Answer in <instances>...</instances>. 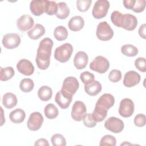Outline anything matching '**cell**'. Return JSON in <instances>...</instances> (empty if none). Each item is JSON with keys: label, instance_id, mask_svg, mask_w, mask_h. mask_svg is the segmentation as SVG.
Returning <instances> with one entry per match:
<instances>
[{"label": "cell", "instance_id": "obj_1", "mask_svg": "<svg viewBox=\"0 0 146 146\" xmlns=\"http://www.w3.org/2000/svg\"><path fill=\"white\" fill-rule=\"evenodd\" d=\"M52 46L53 41L49 38H44L40 42L35 59L36 65L39 69L44 70L49 67Z\"/></svg>", "mask_w": 146, "mask_h": 146}, {"label": "cell", "instance_id": "obj_2", "mask_svg": "<svg viewBox=\"0 0 146 146\" xmlns=\"http://www.w3.org/2000/svg\"><path fill=\"white\" fill-rule=\"evenodd\" d=\"M72 52V46L70 43H66L55 49L54 58L56 60L61 63H64L70 59Z\"/></svg>", "mask_w": 146, "mask_h": 146}, {"label": "cell", "instance_id": "obj_3", "mask_svg": "<svg viewBox=\"0 0 146 146\" xmlns=\"http://www.w3.org/2000/svg\"><path fill=\"white\" fill-rule=\"evenodd\" d=\"M110 4L107 0H98L94 3L92 14V16L98 19L105 17L108 13Z\"/></svg>", "mask_w": 146, "mask_h": 146}, {"label": "cell", "instance_id": "obj_4", "mask_svg": "<svg viewBox=\"0 0 146 146\" xmlns=\"http://www.w3.org/2000/svg\"><path fill=\"white\" fill-rule=\"evenodd\" d=\"M96 36L100 40L107 41L113 37V31L107 22L103 21L100 22L97 26Z\"/></svg>", "mask_w": 146, "mask_h": 146}, {"label": "cell", "instance_id": "obj_5", "mask_svg": "<svg viewBox=\"0 0 146 146\" xmlns=\"http://www.w3.org/2000/svg\"><path fill=\"white\" fill-rule=\"evenodd\" d=\"M110 62L103 56H98L90 63V68L100 74H104L108 70Z\"/></svg>", "mask_w": 146, "mask_h": 146}, {"label": "cell", "instance_id": "obj_6", "mask_svg": "<svg viewBox=\"0 0 146 146\" xmlns=\"http://www.w3.org/2000/svg\"><path fill=\"white\" fill-rule=\"evenodd\" d=\"M135 106L133 101L129 98L122 99L120 103L119 113L124 117H128L132 115L134 112Z\"/></svg>", "mask_w": 146, "mask_h": 146}, {"label": "cell", "instance_id": "obj_7", "mask_svg": "<svg viewBox=\"0 0 146 146\" xmlns=\"http://www.w3.org/2000/svg\"><path fill=\"white\" fill-rule=\"evenodd\" d=\"M43 121V117L40 112H34L30 114L27 122V128L33 131H38L40 128Z\"/></svg>", "mask_w": 146, "mask_h": 146}, {"label": "cell", "instance_id": "obj_8", "mask_svg": "<svg viewBox=\"0 0 146 146\" xmlns=\"http://www.w3.org/2000/svg\"><path fill=\"white\" fill-rule=\"evenodd\" d=\"M105 128L115 133H118L121 132L124 127L123 121L116 117H109L104 123Z\"/></svg>", "mask_w": 146, "mask_h": 146}, {"label": "cell", "instance_id": "obj_9", "mask_svg": "<svg viewBox=\"0 0 146 146\" xmlns=\"http://www.w3.org/2000/svg\"><path fill=\"white\" fill-rule=\"evenodd\" d=\"M72 95L61 89L55 97V100L58 105L62 109H67L72 100Z\"/></svg>", "mask_w": 146, "mask_h": 146}, {"label": "cell", "instance_id": "obj_10", "mask_svg": "<svg viewBox=\"0 0 146 146\" xmlns=\"http://www.w3.org/2000/svg\"><path fill=\"white\" fill-rule=\"evenodd\" d=\"M86 107L84 103L81 101H76L72 107L71 117L77 121L82 120L86 114Z\"/></svg>", "mask_w": 146, "mask_h": 146}, {"label": "cell", "instance_id": "obj_11", "mask_svg": "<svg viewBox=\"0 0 146 146\" xmlns=\"http://www.w3.org/2000/svg\"><path fill=\"white\" fill-rule=\"evenodd\" d=\"M21 38L16 33H8L5 34L2 39V44L7 49L15 48L21 43Z\"/></svg>", "mask_w": 146, "mask_h": 146}, {"label": "cell", "instance_id": "obj_12", "mask_svg": "<svg viewBox=\"0 0 146 146\" xmlns=\"http://www.w3.org/2000/svg\"><path fill=\"white\" fill-rule=\"evenodd\" d=\"M79 87L77 79L74 76L67 77L63 82L62 89L71 95H74Z\"/></svg>", "mask_w": 146, "mask_h": 146}, {"label": "cell", "instance_id": "obj_13", "mask_svg": "<svg viewBox=\"0 0 146 146\" xmlns=\"http://www.w3.org/2000/svg\"><path fill=\"white\" fill-rule=\"evenodd\" d=\"M18 71L26 76L31 75L34 72V67L32 63L26 59H21L17 64Z\"/></svg>", "mask_w": 146, "mask_h": 146}, {"label": "cell", "instance_id": "obj_14", "mask_svg": "<svg viewBox=\"0 0 146 146\" xmlns=\"http://www.w3.org/2000/svg\"><path fill=\"white\" fill-rule=\"evenodd\" d=\"M137 25V19L135 16L131 14L123 15L121 27L128 31H132L136 29Z\"/></svg>", "mask_w": 146, "mask_h": 146}, {"label": "cell", "instance_id": "obj_15", "mask_svg": "<svg viewBox=\"0 0 146 146\" xmlns=\"http://www.w3.org/2000/svg\"><path fill=\"white\" fill-rule=\"evenodd\" d=\"M140 79V75L137 72L131 70L125 74L123 84L127 87H132L139 83Z\"/></svg>", "mask_w": 146, "mask_h": 146}, {"label": "cell", "instance_id": "obj_16", "mask_svg": "<svg viewBox=\"0 0 146 146\" xmlns=\"http://www.w3.org/2000/svg\"><path fill=\"white\" fill-rule=\"evenodd\" d=\"M34 21L29 14H23L17 21V28L22 31H26L31 29L34 25Z\"/></svg>", "mask_w": 146, "mask_h": 146}, {"label": "cell", "instance_id": "obj_17", "mask_svg": "<svg viewBox=\"0 0 146 146\" xmlns=\"http://www.w3.org/2000/svg\"><path fill=\"white\" fill-rule=\"evenodd\" d=\"M46 0H34L31 1L30 9L32 14L35 16H39L45 12Z\"/></svg>", "mask_w": 146, "mask_h": 146}, {"label": "cell", "instance_id": "obj_18", "mask_svg": "<svg viewBox=\"0 0 146 146\" xmlns=\"http://www.w3.org/2000/svg\"><path fill=\"white\" fill-rule=\"evenodd\" d=\"M88 57L87 54L84 51L78 52L74 58V66L78 70L84 68L88 63Z\"/></svg>", "mask_w": 146, "mask_h": 146}, {"label": "cell", "instance_id": "obj_19", "mask_svg": "<svg viewBox=\"0 0 146 146\" xmlns=\"http://www.w3.org/2000/svg\"><path fill=\"white\" fill-rule=\"evenodd\" d=\"M115 103V98L113 96L110 94H103L98 100L96 105L108 110L111 108Z\"/></svg>", "mask_w": 146, "mask_h": 146}, {"label": "cell", "instance_id": "obj_20", "mask_svg": "<svg viewBox=\"0 0 146 146\" xmlns=\"http://www.w3.org/2000/svg\"><path fill=\"white\" fill-rule=\"evenodd\" d=\"M84 25V21L83 18L79 16L76 15L72 17L68 23V28L73 31H78L82 30Z\"/></svg>", "mask_w": 146, "mask_h": 146}, {"label": "cell", "instance_id": "obj_21", "mask_svg": "<svg viewBox=\"0 0 146 146\" xmlns=\"http://www.w3.org/2000/svg\"><path fill=\"white\" fill-rule=\"evenodd\" d=\"M102 87L100 83L97 80L84 85V90L90 96H96L102 91Z\"/></svg>", "mask_w": 146, "mask_h": 146}, {"label": "cell", "instance_id": "obj_22", "mask_svg": "<svg viewBox=\"0 0 146 146\" xmlns=\"http://www.w3.org/2000/svg\"><path fill=\"white\" fill-rule=\"evenodd\" d=\"M45 33L44 26L39 23H36L34 26L27 32L29 37L32 39L36 40L43 36Z\"/></svg>", "mask_w": 146, "mask_h": 146}, {"label": "cell", "instance_id": "obj_23", "mask_svg": "<svg viewBox=\"0 0 146 146\" xmlns=\"http://www.w3.org/2000/svg\"><path fill=\"white\" fill-rule=\"evenodd\" d=\"M17 96L11 92H7L3 96L2 104L6 108L11 109L17 105Z\"/></svg>", "mask_w": 146, "mask_h": 146}, {"label": "cell", "instance_id": "obj_24", "mask_svg": "<svg viewBox=\"0 0 146 146\" xmlns=\"http://www.w3.org/2000/svg\"><path fill=\"white\" fill-rule=\"evenodd\" d=\"M25 112L21 108H17L12 111L9 115L10 120L13 123L15 124H19L23 122L25 119Z\"/></svg>", "mask_w": 146, "mask_h": 146}, {"label": "cell", "instance_id": "obj_25", "mask_svg": "<svg viewBox=\"0 0 146 146\" xmlns=\"http://www.w3.org/2000/svg\"><path fill=\"white\" fill-rule=\"evenodd\" d=\"M52 95V89L47 86H43L40 87L38 91V96L39 98L43 102L49 100L51 98Z\"/></svg>", "mask_w": 146, "mask_h": 146}, {"label": "cell", "instance_id": "obj_26", "mask_svg": "<svg viewBox=\"0 0 146 146\" xmlns=\"http://www.w3.org/2000/svg\"><path fill=\"white\" fill-rule=\"evenodd\" d=\"M107 112L108 110L104 108L95 105L94 110L92 114L96 122H101L107 117Z\"/></svg>", "mask_w": 146, "mask_h": 146}, {"label": "cell", "instance_id": "obj_27", "mask_svg": "<svg viewBox=\"0 0 146 146\" xmlns=\"http://www.w3.org/2000/svg\"><path fill=\"white\" fill-rule=\"evenodd\" d=\"M58 4V12L56 14L57 18L60 19H66L70 14V9L66 3L64 2H59Z\"/></svg>", "mask_w": 146, "mask_h": 146}, {"label": "cell", "instance_id": "obj_28", "mask_svg": "<svg viewBox=\"0 0 146 146\" xmlns=\"http://www.w3.org/2000/svg\"><path fill=\"white\" fill-rule=\"evenodd\" d=\"M46 117L49 119L56 118L59 113L58 108L52 103H49L46 106L44 110Z\"/></svg>", "mask_w": 146, "mask_h": 146}, {"label": "cell", "instance_id": "obj_29", "mask_svg": "<svg viewBox=\"0 0 146 146\" xmlns=\"http://www.w3.org/2000/svg\"><path fill=\"white\" fill-rule=\"evenodd\" d=\"M121 53L127 56H135L138 54V49L135 46L132 44H127L121 46Z\"/></svg>", "mask_w": 146, "mask_h": 146}, {"label": "cell", "instance_id": "obj_30", "mask_svg": "<svg viewBox=\"0 0 146 146\" xmlns=\"http://www.w3.org/2000/svg\"><path fill=\"white\" fill-rule=\"evenodd\" d=\"M54 36L59 41L64 40L68 36V31L66 28L63 26H57L54 31Z\"/></svg>", "mask_w": 146, "mask_h": 146}, {"label": "cell", "instance_id": "obj_31", "mask_svg": "<svg viewBox=\"0 0 146 146\" xmlns=\"http://www.w3.org/2000/svg\"><path fill=\"white\" fill-rule=\"evenodd\" d=\"M15 72L12 67H6L5 68L1 67L0 70V80L3 82L7 81L14 75Z\"/></svg>", "mask_w": 146, "mask_h": 146}, {"label": "cell", "instance_id": "obj_32", "mask_svg": "<svg viewBox=\"0 0 146 146\" xmlns=\"http://www.w3.org/2000/svg\"><path fill=\"white\" fill-rule=\"evenodd\" d=\"M34 87V82L30 78H24L22 79L19 84V88L23 92H29L33 90Z\"/></svg>", "mask_w": 146, "mask_h": 146}, {"label": "cell", "instance_id": "obj_33", "mask_svg": "<svg viewBox=\"0 0 146 146\" xmlns=\"http://www.w3.org/2000/svg\"><path fill=\"white\" fill-rule=\"evenodd\" d=\"M58 12V4L52 1L46 0L45 13L49 15H56Z\"/></svg>", "mask_w": 146, "mask_h": 146}, {"label": "cell", "instance_id": "obj_34", "mask_svg": "<svg viewBox=\"0 0 146 146\" xmlns=\"http://www.w3.org/2000/svg\"><path fill=\"white\" fill-rule=\"evenodd\" d=\"M51 141L54 146H65L66 140L64 136L59 133H56L52 136Z\"/></svg>", "mask_w": 146, "mask_h": 146}, {"label": "cell", "instance_id": "obj_35", "mask_svg": "<svg viewBox=\"0 0 146 146\" xmlns=\"http://www.w3.org/2000/svg\"><path fill=\"white\" fill-rule=\"evenodd\" d=\"M99 145H111L115 146L116 145V140L115 137L111 135H106L104 136L100 140Z\"/></svg>", "mask_w": 146, "mask_h": 146}, {"label": "cell", "instance_id": "obj_36", "mask_svg": "<svg viewBox=\"0 0 146 146\" xmlns=\"http://www.w3.org/2000/svg\"><path fill=\"white\" fill-rule=\"evenodd\" d=\"M92 3V0H78L76 7L79 11L85 12L88 10Z\"/></svg>", "mask_w": 146, "mask_h": 146}, {"label": "cell", "instance_id": "obj_37", "mask_svg": "<svg viewBox=\"0 0 146 146\" xmlns=\"http://www.w3.org/2000/svg\"><path fill=\"white\" fill-rule=\"evenodd\" d=\"M123 14L119 11H114L111 15V19L112 23L117 27H121V22Z\"/></svg>", "mask_w": 146, "mask_h": 146}, {"label": "cell", "instance_id": "obj_38", "mask_svg": "<svg viewBox=\"0 0 146 146\" xmlns=\"http://www.w3.org/2000/svg\"><path fill=\"white\" fill-rule=\"evenodd\" d=\"M80 78L84 85L88 84L95 80L94 75L89 71H84L81 73Z\"/></svg>", "mask_w": 146, "mask_h": 146}, {"label": "cell", "instance_id": "obj_39", "mask_svg": "<svg viewBox=\"0 0 146 146\" xmlns=\"http://www.w3.org/2000/svg\"><path fill=\"white\" fill-rule=\"evenodd\" d=\"M84 125L88 128H93L96 126L97 122L94 119L92 113H86L83 119Z\"/></svg>", "mask_w": 146, "mask_h": 146}, {"label": "cell", "instance_id": "obj_40", "mask_svg": "<svg viewBox=\"0 0 146 146\" xmlns=\"http://www.w3.org/2000/svg\"><path fill=\"white\" fill-rule=\"evenodd\" d=\"M121 72L120 70L114 69L111 70L110 72L108 75V79L111 82L116 83L121 80Z\"/></svg>", "mask_w": 146, "mask_h": 146}, {"label": "cell", "instance_id": "obj_41", "mask_svg": "<svg viewBox=\"0 0 146 146\" xmlns=\"http://www.w3.org/2000/svg\"><path fill=\"white\" fill-rule=\"evenodd\" d=\"M135 67L141 72H145L146 71V61L145 58L139 57L135 61Z\"/></svg>", "mask_w": 146, "mask_h": 146}, {"label": "cell", "instance_id": "obj_42", "mask_svg": "<svg viewBox=\"0 0 146 146\" xmlns=\"http://www.w3.org/2000/svg\"><path fill=\"white\" fill-rule=\"evenodd\" d=\"M145 7V0H135V5L132 8V10L135 13L143 12Z\"/></svg>", "mask_w": 146, "mask_h": 146}, {"label": "cell", "instance_id": "obj_43", "mask_svg": "<svg viewBox=\"0 0 146 146\" xmlns=\"http://www.w3.org/2000/svg\"><path fill=\"white\" fill-rule=\"evenodd\" d=\"M146 118L144 114L139 113L134 118V124L138 127H142L145 125Z\"/></svg>", "mask_w": 146, "mask_h": 146}, {"label": "cell", "instance_id": "obj_44", "mask_svg": "<svg viewBox=\"0 0 146 146\" xmlns=\"http://www.w3.org/2000/svg\"><path fill=\"white\" fill-rule=\"evenodd\" d=\"M135 3V0H124L123 5L124 7L129 10H132Z\"/></svg>", "mask_w": 146, "mask_h": 146}, {"label": "cell", "instance_id": "obj_45", "mask_svg": "<svg viewBox=\"0 0 146 146\" xmlns=\"http://www.w3.org/2000/svg\"><path fill=\"white\" fill-rule=\"evenodd\" d=\"M35 146L36 145H46V146H48L49 145V143L48 142V141L44 139V138H41V139H39L38 140H37L34 144Z\"/></svg>", "mask_w": 146, "mask_h": 146}, {"label": "cell", "instance_id": "obj_46", "mask_svg": "<svg viewBox=\"0 0 146 146\" xmlns=\"http://www.w3.org/2000/svg\"><path fill=\"white\" fill-rule=\"evenodd\" d=\"M139 34L143 39H145V24L141 25L139 29Z\"/></svg>", "mask_w": 146, "mask_h": 146}]
</instances>
